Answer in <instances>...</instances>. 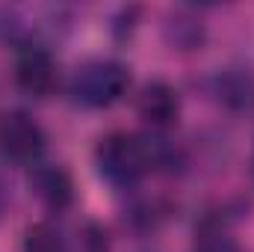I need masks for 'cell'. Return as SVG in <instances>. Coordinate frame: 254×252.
<instances>
[{"mask_svg": "<svg viewBox=\"0 0 254 252\" xmlns=\"http://www.w3.org/2000/svg\"><path fill=\"white\" fill-rule=\"evenodd\" d=\"M178 160L175 148L163 139L136 136V133H110L95 148V166L98 175L113 184L116 190H127L139 184L148 172L163 169Z\"/></svg>", "mask_w": 254, "mask_h": 252, "instance_id": "6da1fadb", "label": "cell"}, {"mask_svg": "<svg viewBox=\"0 0 254 252\" xmlns=\"http://www.w3.org/2000/svg\"><path fill=\"white\" fill-rule=\"evenodd\" d=\"M130 86V68L119 60H89L83 63L68 83L74 104L89 110H104L116 104Z\"/></svg>", "mask_w": 254, "mask_h": 252, "instance_id": "7a4b0ae2", "label": "cell"}, {"mask_svg": "<svg viewBox=\"0 0 254 252\" xmlns=\"http://www.w3.org/2000/svg\"><path fill=\"white\" fill-rule=\"evenodd\" d=\"M45 130L24 110L0 113V157L9 163H33L45 151Z\"/></svg>", "mask_w": 254, "mask_h": 252, "instance_id": "3957f363", "label": "cell"}, {"mask_svg": "<svg viewBox=\"0 0 254 252\" xmlns=\"http://www.w3.org/2000/svg\"><path fill=\"white\" fill-rule=\"evenodd\" d=\"M15 80L21 92L33 98H48L57 89V65H54V57L48 54V48L42 45L21 48L18 63H15Z\"/></svg>", "mask_w": 254, "mask_h": 252, "instance_id": "277c9868", "label": "cell"}, {"mask_svg": "<svg viewBox=\"0 0 254 252\" xmlns=\"http://www.w3.org/2000/svg\"><path fill=\"white\" fill-rule=\"evenodd\" d=\"M136 113L151 127H172L181 116V98L169 83L151 80L142 86V92L136 98Z\"/></svg>", "mask_w": 254, "mask_h": 252, "instance_id": "5b68a950", "label": "cell"}, {"mask_svg": "<svg viewBox=\"0 0 254 252\" xmlns=\"http://www.w3.org/2000/svg\"><path fill=\"white\" fill-rule=\"evenodd\" d=\"M213 95L234 113L254 110V68L249 65H228L213 77Z\"/></svg>", "mask_w": 254, "mask_h": 252, "instance_id": "8992f818", "label": "cell"}, {"mask_svg": "<svg viewBox=\"0 0 254 252\" xmlns=\"http://www.w3.org/2000/svg\"><path fill=\"white\" fill-rule=\"evenodd\" d=\"M30 187L39 196V202L48 211H65L74 199V184L71 175L65 172L63 166H36L30 175Z\"/></svg>", "mask_w": 254, "mask_h": 252, "instance_id": "52a82bcc", "label": "cell"}, {"mask_svg": "<svg viewBox=\"0 0 254 252\" xmlns=\"http://www.w3.org/2000/svg\"><path fill=\"white\" fill-rule=\"evenodd\" d=\"M166 42L178 51H195V48L204 45V27L195 18L175 15V21L166 24Z\"/></svg>", "mask_w": 254, "mask_h": 252, "instance_id": "ba28073f", "label": "cell"}, {"mask_svg": "<svg viewBox=\"0 0 254 252\" xmlns=\"http://www.w3.org/2000/svg\"><path fill=\"white\" fill-rule=\"evenodd\" d=\"M24 252H68V244L51 223H36L24 235Z\"/></svg>", "mask_w": 254, "mask_h": 252, "instance_id": "9c48e42d", "label": "cell"}, {"mask_svg": "<svg viewBox=\"0 0 254 252\" xmlns=\"http://www.w3.org/2000/svg\"><path fill=\"white\" fill-rule=\"evenodd\" d=\"M192 252H246L228 232L222 229H204L195 241V250Z\"/></svg>", "mask_w": 254, "mask_h": 252, "instance_id": "30bf717a", "label": "cell"}, {"mask_svg": "<svg viewBox=\"0 0 254 252\" xmlns=\"http://www.w3.org/2000/svg\"><path fill=\"white\" fill-rule=\"evenodd\" d=\"M83 250L86 252H110V244H107V232L95 223L86 226V238H83Z\"/></svg>", "mask_w": 254, "mask_h": 252, "instance_id": "8fae6325", "label": "cell"}, {"mask_svg": "<svg viewBox=\"0 0 254 252\" xmlns=\"http://www.w3.org/2000/svg\"><path fill=\"white\" fill-rule=\"evenodd\" d=\"M6 205H9V193H6L3 181H0V220H3V214H6Z\"/></svg>", "mask_w": 254, "mask_h": 252, "instance_id": "7c38bea8", "label": "cell"}, {"mask_svg": "<svg viewBox=\"0 0 254 252\" xmlns=\"http://www.w3.org/2000/svg\"><path fill=\"white\" fill-rule=\"evenodd\" d=\"M252 172H254V160H252Z\"/></svg>", "mask_w": 254, "mask_h": 252, "instance_id": "4fadbf2b", "label": "cell"}]
</instances>
